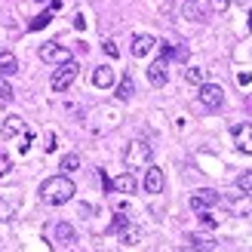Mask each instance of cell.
Masks as SVG:
<instances>
[{
  "label": "cell",
  "instance_id": "obj_1",
  "mask_svg": "<svg viewBox=\"0 0 252 252\" xmlns=\"http://www.w3.org/2000/svg\"><path fill=\"white\" fill-rule=\"evenodd\" d=\"M71 197H74V182L68 175H53V179H46L40 185V200L49 206H62V203H68Z\"/></svg>",
  "mask_w": 252,
  "mask_h": 252
},
{
  "label": "cell",
  "instance_id": "obj_2",
  "mask_svg": "<svg viewBox=\"0 0 252 252\" xmlns=\"http://www.w3.org/2000/svg\"><path fill=\"white\" fill-rule=\"evenodd\" d=\"M151 157H154V148H151L148 142H142V138L129 142L126 151H123V163L129 169H148L151 166Z\"/></svg>",
  "mask_w": 252,
  "mask_h": 252
},
{
  "label": "cell",
  "instance_id": "obj_3",
  "mask_svg": "<svg viewBox=\"0 0 252 252\" xmlns=\"http://www.w3.org/2000/svg\"><path fill=\"white\" fill-rule=\"evenodd\" d=\"M77 74H80V65H77L74 59H68V62H62V65L53 71V80H49V83H53L56 93H65L68 86L77 80Z\"/></svg>",
  "mask_w": 252,
  "mask_h": 252
},
{
  "label": "cell",
  "instance_id": "obj_4",
  "mask_svg": "<svg viewBox=\"0 0 252 252\" xmlns=\"http://www.w3.org/2000/svg\"><path fill=\"white\" fill-rule=\"evenodd\" d=\"M219 203H221V197H219V191H212V188H200V191L191 194V209L194 212L212 209V206H219Z\"/></svg>",
  "mask_w": 252,
  "mask_h": 252
},
{
  "label": "cell",
  "instance_id": "obj_5",
  "mask_svg": "<svg viewBox=\"0 0 252 252\" xmlns=\"http://www.w3.org/2000/svg\"><path fill=\"white\" fill-rule=\"evenodd\" d=\"M200 102H203L209 111H216L224 105V90L219 83H200Z\"/></svg>",
  "mask_w": 252,
  "mask_h": 252
},
{
  "label": "cell",
  "instance_id": "obj_6",
  "mask_svg": "<svg viewBox=\"0 0 252 252\" xmlns=\"http://www.w3.org/2000/svg\"><path fill=\"white\" fill-rule=\"evenodd\" d=\"M40 59L49 62V65H62V62H68V59H71V53H68V46H62V43H56V40H49V43L40 46Z\"/></svg>",
  "mask_w": 252,
  "mask_h": 252
},
{
  "label": "cell",
  "instance_id": "obj_7",
  "mask_svg": "<svg viewBox=\"0 0 252 252\" xmlns=\"http://www.w3.org/2000/svg\"><path fill=\"white\" fill-rule=\"evenodd\" d=\"M105 188L108 191H120V194H135L138 182H135L132 172H123V175H117V179H105Z\"/></svg>",
  "mask_w": 252,
  "mask_h": 252
},
{
  "label": "cell",
  "instance_id": "obj_8",
  "mask_svg": "<svg viewBox=\"0 0 252 252\" xmlns=\"http://www.w3.org/2000/svg\"><path fill=\"white\" fill-rule=\"evenodd\" d=\"M114 83H117V71L111 65H98L93 71V86H98V90H111Z\"/></svg>",
  "mask_w": 252,
  "mask_h": 252
},
{
  "label": "cell",
  "instance_id": "obj_9",
  "mask_svg": "<svg viewBox=\"0 0 252 252\" xmlns=\"http://www.w3.org/2000/svg\"><path fill=\"white\" fill-rule=\"evenodd\" d=\"M234 145L243 151V154H252V123H240L234 126Z\"/></svg>",
  "mask_w": 252,
  "mask_h": 252
},
{
  "label": "cell",
  "instance_id": "obj_10",
  "mask_svg": "<svg viewBox=\"0 0 252 252\" xmlns=\"http://www.w3.org/2000/svg\"><path fill=\"white\" fill-rule=\"evenodd\" d=\"M163 185H166V179H163V169L148 166V172H145V191H148V194H160Z\"/></svg>",
  "mask_w": 252,
  "mask_h": 252
},
{
  "label": "cell",
  "instance_id": "obj_11",
  "mask_svg": "<svg viewBox=\"0 0 252 252\" xmlns=\"http://www.w3.org/2000/svg\"><path fill=\"white\" fill-rule=\"evenodd\" d=\"M154 46H157V40H154L151 34H135V37H132V56H135V59H145Z\"/></svg>",
  "mask_w": 252,
  "mask_h": 252
},
{
  "label": "cell",
  "instance_id": "obj_12",
  "mask_svg": "<svg viewBox=\"0 0 252 252\" xmlns=\"http://www.w3.org/2000/svg\"><path fill=\"white\" fill-rule=\"evenodd\" d=\"M148 80H151V86H166V80H169V74H166V59H157L154 65L148 68Z\"/></svg>",
  "mask_w": 252,
  "mask_h": 252
},
{
  "label": "cell",
  "instance_id": "obj_13",
  "mask_svg": "<svg viewBox=\"0 0 252 252\" xmlns=\"http://www.w3.org/2000/svg\"><path fill=\"white\" fill-rule=\"evenodd\" d=\"M0 132H3V138H16V135H25V132H28V126H25V120H22V117L12 114V117H6V120H3Z\"/></svg>",
  "mask_w": 252,
  "mask_h": 252
},
{
  "label": "cell",
  "instance_id": "obj_14",
  "mask_svg": "<svg viewBox=\"0 0 252 252\" xmlns=\"http://www.w3.org/2000/svg\"><path fill=\"white\" fill-rule=\"evenodd\" d=\"M231 212L240 219H252V194H240L237 200H231Z\"/></svg>",
  "mask_w": 252,
  "mask_h": 252
},
{
  "label": "cell",
  "instance_id": "obj_15",
  "mask_svg": "<svg viewBox=\"0 0 252 252\" xmlns=\"http://www.w3.org/2000/svg\"><path fill=\"white\" fill-rule=\"evenodd\" d=\"M132 95H135V80H132V74H123L120 83H117V98L120 102H129Z\"/></svg>",
  "mask_w": 252,
  "mask_h": 252
},
{
  "label": "cell",
  "instance_id": "obj_16",
  "mask_svg": "<svg viewBox=\"0 0 252 252\" xmlns=\"http://www.w3.org/2000/svg\"><path fill=\"white\" fill-rule=\"evenodd\" d=\"M188 243L197 246L200 252H219V243L212 240V237H206V234H191V237H188Z\"/></svg>",
  "mask_w": 252,
  "mask_h": 252
},
{
  "label": "cell",
  "instance_id": "obj_17",
  "mask_svg": "<svg viewBox=\"0 0 252 252\" xmlns=\"http://www.w3.org/2000/svg\"><path fill=\"white\" fill-rule=\"evenodd\" d=\"M117 234H120V243H126V246H135L138 240H142V228H135L132 221H129V224H123Z\"/></svg>",
  "mask_w": 252,
  "mask_h": 252
},
{
  "label": "cell",
  "instance_id": "obj_18",
  "mask_svg": "<svg viewBox=\"0 0 252 252\" xmlns=\"http://www.w3.org/2000/svg\"><path fill=\"white\" fill-rule=\"evenodd\" d=\"M16 71H19V59L12 53H0V74H3V77H12Z\"/></svg>",
  "mask_w": 252,
  "mask_h": 252
},
{
  "label": "cell",
  "instance_id": "obj_19",
  "mask_svg": "<svg viewBox=\"0 0 252 252\" xmlns=\"http://www.w3.org/2000/svg\"><path fill=\"white\" fill-rule=\"evenodd\" d=\"M182 16L191 19V22H203V6H200L197 0H188V3L182 6Z\"/></svg>",
  "mask_w": 252,
  "mask_h": 252
},
{
  "label": "cell",
  "instance_id": "obj_20",
  "mask_svg": "<svg viewBox=\"0 0 252 252\" xmlns=\"http://www.w3.org/2000/svg\"><path fill=\"white\" fill-rule=\"evenodd\" d=\"M74 237H77V234H74V228H71L68 221H59L56 224V240L59 243H74Z\"/></svg>",
  "mask_w": 252,
  "mask_h": 252
},
{
  "label": "cell",
  "instance_id": "obj_21",
  "mask_svg": "<svg viewBox=\"0 0 252 252\" xmlns=\"http://www.w3.org/2000/svg\"><path fill=\"white\" fill-rule=\"evenodd\" d=\"M49 22H53V9L40 12V16H34V19H31V25H28V31H43Z\"/></svg>",
  "mask_w": 252,
  "mask_h": 252
},
{
  "label": "cell",
  "instance_id": "obj_22",
  "mask_svg": "<svg viewBox=\"0 0 252 252\" xmlns=\"http://www.w3.org/2000/svg\"><path fill=\"white\" fill-rule=\"evenodd\" d=\"M185 80L194 83V86H200V83H206V71L203 68H188L185 71Z\"/></svg>",
  "mask_w": 252,
  "mask_h": 252
},
{
  "label": "cell",
  "instance_id": "obj_23",
  "mask_svg": "<svg viewBox=\"0 0 252 252\" xmlns=\"http://www.w3.org/2000/svg\"><path fill=\"white\" fill-rule=\"evenodd\" d=\"M80 166V157L77 154H68V157H62V172H74Z\"/></svg>",
  "mask_w": 252,
  "mask_h": 252
},
{
  "label": "cell",
  "instance_id": "obj_24",
  "mask_svg": "<svg viewBox=\"0 0 252 252\" xmlns=\"http://www.w3.org/2000/svg\"><path fill=\"white\" fill-rule=\"evenodd\" d=\"M237 188H240L243 194H249L252 191V172H240V175H237Z\"/></svg>",
  "mask_w": 252,
  "mask_h": 252
},
{
  "label": "cell",
  "instance_id": "obj_25",
  "mask_svg": "<svg viewBox=\"0 0 252 252\" xmlns=\"http://www.w3.org/2000/svg\"><path fill=\"white\" fill-rule=\"evenodd\" d=\"M12 216H16V209H12V203H9V200H3V197H0V221H9Z\"/></svg>",
  "mask_w": 252,
  "mask_h": 252
},
{
  "label": "cell",
  "instance_id": "obj_26",
  "mask_svg": "<svg viewBox=\"0 0 252 252\" xmlns=\"http://www.w3.org/2000/svg\"><path fill=\"white\" fill-rule=\"evenodd\" d=\"M0 98H3V102L12 98V86H9V80L3 77V74H0Z\"/></svg>",
  "mask_w": 252,
  "mask_h": 252
},
{
  "label": "cell",
  "instance_id": "obj_27",
  "mask_svg": "<svg viewBox=\"0 0 252 252\" xmlns=\"http://www.w3.org/2000/svg\"><path fill=\"white\" fill-rule=\"evenodd\" d=\"M228 6H231V0H209L212 12H228Z\"/></svg>",
  "mask_w": 252,
  "mask_h": 252
},
{
  "label": "cell",
  "instance_id": "obj_28",
  "mask_svg": "<svg viewBox=\"0 0 252 252\" xmlns=\"http://www.w3.org/2000/svg\"><path fill=\"white\" fill-rule=\"evenodd\" d=\"M102 49H105L111 59H117V56H120V49H117V43H114V40H105V43H102Z\"/></svg>",
  "mask_w": 252,
  "mask_h": 252
},
{
  "label": "cell",
  "instance_id": "obj_29",
  "mask_svg": "<svg viewBox=\"0 0 252 252\" xmlns=\"http://www.w3.org/2000/svg\"><path fill=\"white\" fill-rule=\"evenodd\" d=\"M200 221H203L206 228H216V224H219V219H212V216H209V209H203V212H200Z\"/></svg>",
  "mask_w": 252,
  "mask_h": 252
},
{
  "label": "cell",
  "instance_id": "obj_30",
  "mask_svg": "<svg viewBox=\"0 0 252 252\" xmlns=\"http://www.w3.org/2000/svg\"><path fill=\"white\" fill-rule=\"evenodd\" d=\"M123 224H129V219H126V216H123V212H117V219H114V224H111V231H114V234H117V231L123 228Z\"/></svg>",
  "mask_w": 252,
  "mask_h": 252
},
{
  "label": "cell",
  "instance_id": "obj_31",
  "mask_svg": "<svg viewBox=\"0 0 252 252\" xmlns=\"http://www.w3.org/2000/svg\"><path fill=\"white\" fill-rule=\"evenodd\" d=\"M74 28L83 31V28H86V19H83V16H74Z\"/></svg>",
  "mask_w": 252,
  "mask_h": 252
},
{
  "label": "cell",
  "instance_id": "obj_32",
  "mask_svg": "<svg viewBox=\"0 0 252 252\" xmlns=\"http://www.w3.org/2000/svg\"><path fill=\"white\" fill-rule=\"evenodd\" d=\"M249 80H252V74H246V71H243V74H237V83H240V86H246Z\"/></svg>",
  "mask_w": 252,
  "mask_h": 252
},
{
  "label": "cell",
  "instance_id": "obj_33",
  "mask_svg": "<svg viewBox=\"0 0 252 252\" xmlns=\"http://www.w3.org/2000/svg\"><path fill=\"white\" fill-rule=\"evenodd\" d=\"M46 151H56V135H53V132L46 135Z\"/></svg>",
  "mask_w": 252,
  "mask_h": 252
},
{
  "label": "cell",
  "instance_id": "obj_34",
  "mask_svg": "<svg viewBox=\"0 0 252 252\" xmlns=\"http://www.w3.org/2000/svg\"><path fill=\"white\" fill-rule=\"evenodd\" d=\"M179 252H200V249H197V246H191V243H188V246H182Z\"/></svg>",
  "mask_w": 252,
  "mask_h": 252
},
{
  "label": "cell",
  "instance_id": "obj_35",
  "mask_svg": "<svg viewBox=\"0 0 252 252\" xmlns=\"http://www.w3.org/2000/svg\"><path fill=\"white\" fill-rule=\"evenodd\" d=\"M246 28H249V31H252V9H249V22H246Z\"/></svg>",
  "mask_w": 252,
  "mask_h": 252
},
{
  "label": "cell",
  "instance_id": "obj_36",
  "mask_svg": "<svg viewBox=\"0 0 252 252\" xmlns=\"http://www.w3.org/2000/svg\"><path fill=\"white\" fill-rule=\"evenodd\" d=\"M37 3H43V0H37Z\"/></svg>",
  "mask_w": 252,
  "mask_h": 252
}]
</instances>
